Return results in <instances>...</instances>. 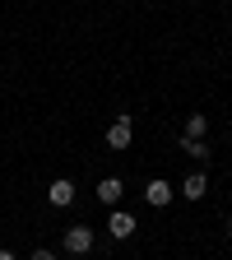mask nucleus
I'll return each mask as SVG.
<instances>
[{"mask_svg":"<svg viewBox=\"0 0 232 260\" xmlns=\"http://www.w3.org/2000/svg\"><path fill=\"white\" fill-rule=\"evenodd\" d=\"M130 140H135V121H130V112H121L107 125V149H130Z\"/></svg>","mask_w":232,"mask_h":260,"instance_id":"obj_1","label":"nucleus"},{"mask_svg":"<svg viewBox=\"0 0 232 260\" xmlns=\"http://www.w3.org/2000/svg\"><path fill=\"white\" fill-rule=\"evenodd\" d=\"M65 251H70V255H88V251H93V228H88V223L65 228Z\"/></svg>","mask_w":232,"mask_h":260,"instance_id":"obj_2","label":"nucleus"},{"mask_svg":"<svg viewBox=\"0 0 232 260\" xmlns=\"http://www.w3.org/2000/svg\"><path fill=\"white\" fill-rule=\"evenodd\" d=\"M47 200H51L56 209H65V205H75V181H70V177H56V181L47 186Z\"/></svg>","mask_w":232,"mask_h":260,"instance_id":"obj_3","label":"nucleus"},{"mask_svg":"<svg viewBox=\"0 0 232 260\" xmlns=\"http://www.w3.org/2000/svg\"><path fill=\"white\" fill-rule=\"evenodd\" d=\"M172 195H177L172 181H149V186H144V200H149L153 209H168V205H172Z\"/></svg>","mask_w":232,"mask_h":260,"instance_id":"obj_4","label":"nucleus"},{"mask_svg":"<svg viewBox=\"0 0 232 260\" xmlns=\"http://www.w3.org/2000/svg\"><path fill=\"white\" fill-rule=\"evenodd\" d=\"M107 233H112L116 242L135 237V214H125V209H112V218H107Z\"/></svg>","mask_w":232,"mask_h":260,"instance_id":"obj_5","label":"nucleus"},{"mask_svg":"<svg viewBox=\"0 0 232 260\" xmlns=\"http://www.w3.org/2000/svg\"><path fill=\"white\" fill-rule=\"evenodd\" d=\"M121 190H125V181H121V177H103V181H97V200H103L107 209H116Z\"/></svg>","mask_w":232,"mask_h":260,"instance_id":"obj_6","label":"nucleus"},{"mask_svg":"<svg viewBox=\"0 0 232 260\" xmlns=\"http://www.w3.org/2000/svg\"><path fill=\"white\" fill-rule=\"evenodd\" d=\"M205 190H209V177L205 172H190L181 181V195H186V200H205Z\"/></svg>","mask_w":232,"mask_h":260,"instance_id":"obj_7","label":"nucleus"},{"mask_svg":"<svg viewBox=\"0 0 232 260\" xmlns=\"http://www.w3.org/2000/svg\"><path fill=\"white\" fill-rule=\"evenodd\" d=\"M205 130H209V116H205V112H190V116H186V135H181V140H205Z\"/></svg>","mask_w":232,"mask_h":260,"instance_id":"obj_8","label":"nucleus"},{"mask_svg":"<svg viewBox=\"0 0 232 260\" xmlns=\"http://www.w3.org/2000/svg\"><path fill=\"white\" fill-rule=\"evenodd\" d=\"M181 149H186L190 158H200V162L209 158V144H205V140H181Z\"/></svg>","mask_w":232,"mask_h":260,"instance_id":"obj_9","label":"nucleus"},{"mask_svg":"<svg viewBox=\"0 0 232 260\" xmlns=\"http://www.w3.org/2000/svg\"><path fill=\"white\" fill-rule=\"evenodd\" d=\"M32 260H56V251H47V246H38V251H32Z\"/></svg>","mask_w":232,"mask_h":260,"instance_id":"obj_10","label":"nucleus"},{"mask_svg":"<svg viewBox=\"0 0 232 260\" xmlns=\"http://www.w3.org/2000/svg\"><path fill=\"white\" fill-rule=\"evenodd\" d=\"M0 260H14V255H10V251H5V246H0Z\"/></svg>","mask_w":232,"mask_h":260,"instance_id":"obj_11","label":"nucleus"},{"mask_svg":"<svg viewBox=\"0 0 232 260\" xmlns=\"http://www.w3.org/2000/svg\"><path fill=\"white\" fill-rule=\"evenodd\" d=\"M227 233H232V218H227Z\"/></svg>","mask_w":232,"mask_h":260,"instance_id":"obj_12","label":"nucleus"}]
</instances>
